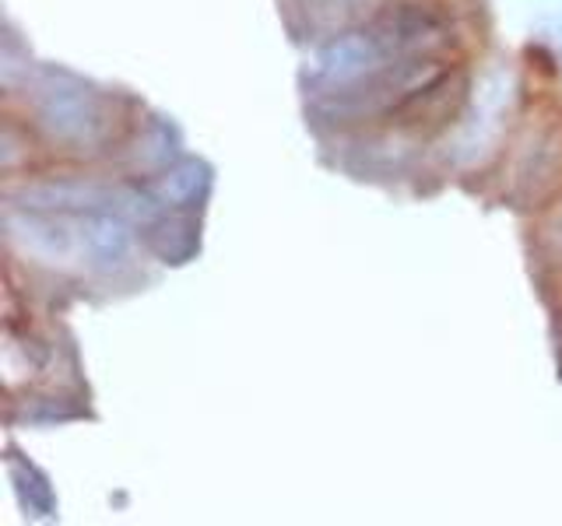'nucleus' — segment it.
<instances>
[{
    "mask_svg": "<svg viewBox=\"0 0 562 526\" xmlns=\"http://www.w3.org/2000/svg\"><path fill=\"white\" fill-rule=\"evenodd\" d=\"M468 102V75L464 70H443L432 81L418 84L415 92L404 95L391 113L397 119V127L412 130V134H436L443 130L447 123L461 113V105Z\"/></svg>",
    "mask_w": 562,
    "mask_h": 526,
    "instance_id": "1",
    "label": "nucleus"
},
{
    "mask_svg": "<svg viewBox=\"0 0 562 526\" xmlns=\"http://www.w3.org/2000/svg\"><path fill=\"white\" fill-rule=\"evenodd\" d=\"M40 123L60 140H85L102 127V102L92 92H81V88H57V92H46Z\"/></svg>",
    "mask_w": 562,
    "mask_h": 526,
    "instance_id": "2",
    "label": "nucleus"
},
{
    "mask_svg": "<svg viewBox=\"0 0 562 526\" xmlns=\"http://www.w3.org/2000/svg\"><path fill=\"white\" fill-rule=\"evenodd\" d=\"M81 239L88 245V256L95 263H120L131 250V228L123 218L110 215V210H85L81 218Z\"/></svg>",
    "mask_w": 562,
    "mask_h": 526,
    "instance_id": "3",
    "label": "nucleus"
},
{
    "mask_svg": "<svg viewBox=\"0 0 562 526\" xmlns=\"http://www.w3.org/2000/svg\"><path fill=\"white\" fill-rule=\"evenodd\" d=\"M538 250H541V256H549V260H562V197L541 215Z\"/></svg>",
    "mask_w": 562,
    "mask_h": 526,
    "instance_id": "4",
    "label": "nucleus"
}]
</instances>
